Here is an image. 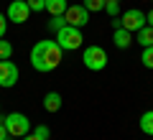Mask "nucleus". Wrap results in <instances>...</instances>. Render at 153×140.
<instances>
[{
  "label": "nucleus",
  "instance_id": "nucleus-22",
  "mask_svg": "<svg viewBox=\"0 0 153 140\" xmlns=\"http://www.w3.org/2000/svg\"><path fill=\"white\" fill-rule=\"evenodd\" d=\"M10 135H8V127H5V120L0 117V140H8Z\"/></svg>",
  "mask_w": 153,
  "mask_h": 140
},
{
  "label": "nucleus",
  "instance_id": "nucleus-1",
  "mask_svg": "<svg viewBox=\"0 0 153 140\" xmlns=\"http://www.w3.org/2000/svg\"><path fill=\"white\" fill-rule=\"evenodd\" d=\"M61 46L56 41H38L31 49V66L41 74H49L61 64Z\"/></svg>",
  "mask_w": 153,
  "mask_h": 140
},
{
  "label": "nucleus",
  "instance_id": "nucleus-9",
  "mask_svg": "<svg viewBox=\"0 0 153 140\" xmlns=\"http://www.w3.org/2000/svg\"><path fill=\"white\" fill-rule=\"evenodd\" d=\"M112 43L117 46V49H130V43H133V36H130V31H125V28H115V33H112Z\"/></svg>",
  "mask_w": 153,
  "mask_h": 140
},
{
  "label": "nucleus",
  "instance_id": "nucleus-12",
  "mask_svg": "<svg viewBox=\"0 0 153 140\" xmlns=\"http://www.w3.org/2000/svg\"><path fill=\"white\" fill-rule=\"evenodd\" d=\"M138 43H140L143 49H146V46H153V28L148 26V23L138 31Z\"/></svg>",
  "mask_w": 153,
  "mask_h": 140
},
{
  "label": "nucleus",
  "instance_id": "nucleus-8",
  "mask_svg": "<svg viewBox=\"0 0 153 140\" xmlns=\"http://www.w3.org/2000/svg\"><path fill=\"white\" fill-rule=\"evenodd\" d=\"M5 16H8V21H13V23H26L28 16H31V8H28L26 0H13L10 5H8Z\"/></svg>",
  "mask_w": 153,
  "mask_h": 140
},
{
  "label": "nucleus",
  "instance_id": "nucleus-2",
  "mask_svg": "<svg viewBox=\"0 0 153 140\" xmlns=\"http://www.w3.org/2000/svg\"><path fill=\"white\" fill-rule=\"evenodd\" d=\"M56 43L61 46V51H76V49L84 43L82 28H76V26H64V28H59V31H56Z\"/></svg>",
  "mask_w": 153,
  "mask_h": 140
},
{
  "label": "nucleus",
  "instance_id": "nucleus-23",
  "mask_svg": "<svg viewBox=\"0 0 153 140\" xmlns=\"http://www.w3.org/2000/svg\"><path fill=\"white\" fill-rule=\"evenodd\" d=\"M146 23L153 28V10H151V13H146Z\"/></svg>",
  "mask_w": 153,
  "mask_h": 140
},
{
  "label": "nucleus",
  "instance_id": "nucleus-15",
  "mask_svg": "<svg viewBox=\"0 0 153 140\" xmlns=\"http://www.w3.org/2000/svg\"><path fill=\"white\" fill-rule=\"evenodd\" d=\"M82 5L87 8L89 13H100V10H105V0H84Z\"/></svg>",
  "mask_w": 153,
  "mask_h": 140
},
{
  "label": "nucleus",
  "instance_id": "nucleus-17",
  "mask_svg": "<svg viewBox=\"0 0 153 140\" xmlns=\"http://www.w3.org/2000/svg\"><path fill=\"white\" fill-rule=\"evenodd\" d=\"M64 26H66L64 16H51V21H49V28H51V31H59V28H64Z\"/></svg>",
  "mask_w": 153,
  "mask_h": 140
},
{
  "label": "nucleus",
  "instance_id": "nucleus-10",
  "mask_svg": "<svg viewBox=\"0 0 153 140\" xmlns=\"http://www.w3.org/2000/svg\"><path fill=\"white\" fill-rule=\"evenodd\" d=\"M44 110L46 112H59L61 110V94L59 92H49L44 97Z\"/></svg>",
  "mask_w": 153,
  "mask_h": 140
},
{
  "label": "nucleus",
  "instance_id": "nucleus-13",
  "mask_svg": "<svg viewBox=\"0 0 153 140\" xmlns=\"http://www.w3.org/2000/svg\"><path fill=\"white\" fill-rule=\"evenodd\" d=\"M140 130L146 135H153V110H148V112L140 115Z\"/></svg>",
  "mask_w": 153,
  "mask_h": 140
},
{
  "label": "nucleus",
  "instance_id": "nucleus-16",
  "mask_svg": "<svg viewBox=\"0 0 153 140\" xmlns=\"http://www.w3.org/2000/svg\"><path fill=\"white\" fill-rule=\"evenodd\" d=\"M13 56V46L8 41H3V38H0V61H5V59H10Z\"/></svg>",
  "mask_w": 153,
  "mask_h": 140
},
{
  "label": "nucleus",
  "instance_id": "nucleus-7",
  "mask_svg": "<svg viewBox=\"0 0 153 140\" xmlns=\"http://www.w3.org/2000/svg\"><path fill=\"white\" fill-rule=\"evenodd\" d=\"M18 76H21V71H18V66L13 64L10 59L0 61V87H3V89H10V87H16Z\"/></svg>",
  "mask_w": 153,
  "mask_h": 140
},
{
  "label": "nucleus",
  "instance_id": "nucleus-20",
  "mask_svg": "<svg viewBox=\"0 0 153 140\" xmlns=\"http://www.w3.org/2000/svg\"><path fill=\"white\" fill-rule=\"evenodd\" d=\"M105 13H107L110 18H117V13H120V3H105Z\"/></svg>",
  "mask_w": 153,
  "mask_h": 140
},
{
  "label": "nucleus",
  "instance_id": "nucleus-3",
  "mask_svg": "<svg viewBox=\"0 0 153 140\" xmlns=\"http://www.w3.org/2000/svg\"><path fill=\"white\" fill-rule=\"evenodd\" d=\"M3 120H5V127H8V135H10V138H26V135L31 133V120L23 112H10Z\"/></svg>",
  "mask_w": 153,
  "mask_h": 140
},
{
  "label": "nucleus",
  "instance_id": "nucleus-26",
  "mask_svg": "<svg viewBox=\"0 0 153 140\" xmlns=\"http://www.w3.org/2000/svg\"><path fill=\"white\" fill-rule=\"evenodd\" d=\"M151 3H153V0H151Z\"/></svg>",
  "mask_w": 153,
  "mask_h": 140
},
{
  "label": "nucleus",
  "instance_id": "nucleus-21",
  "mask_svg": "<svg viewBox=\"0 0 153 140\" xmlns=\"http://www.w3.org/2000/svg\"><path fill=\"white\" fill-rule=\"evenodd\" d=\"M5 31H8V16H3V13H0V38L5 36Z\"/></svg>",
  "mask_w": 153,
  "mask_h": 140
},
{
  "label": "nucleus",
  "instance_id": "nucleus-5",
  "mask_svg": "<svg viewBox=\"0 0 153 140\" xmlns=\"http://www.w3.org/2000/svg\"><path fill=\"white\" fill-rule=\"evenodd\" d=\"M120 26L125 28V31H130V33H138L143 26H146V13H143V10H138V8H130V10H125V13H123Z\"/></svg>",
  "mask_w": 153,
  "mask_h": 140
},
{
  "label": "nucleus",
  "instance_id": "nucleus-25",
  "mask_svg": "<svg viewBox=\"0 0 153 140\" xmlns=\"http://www.w3.org/2000/svg\"><path fill=\"white\" fill-rule=\"evenodd\" d=\"M105 3H120V0H105Z\"/></svg>",
  "mask_w": 153,
  "mask_h": 140
},
{
  "label": "nucleus",
  "instance_id": "nucleus-6",
  "mask_svg": "<svg viewBox=\"0 0 153 140\" xmlns=\"http://www.w3.org/2000/svg\"><path fill=\"white\" fill-rule=\"evenodd\" d=\"M64 21L66 26H76V28H84L89 23V10L84 5H69L64 13Z\"/></svg>",
  "mask_w": 153,
  "mask_h": 140
},
{
  "label": "nucleus",
  "instance_id": "nucleus-4",
  "mask_svg": "<svg viewBox=\"0 0 153 140\" xmlns=\"http://www.w3.org/2000/svg\"><path fill=\"white\" fill-rule=\"evenodd\" d=\"M82 64L87 66L89 71H102L107 66V51L102 46H87L82 51Z\"/></svg>",
  "mask_w": 153,
  "mask_h": 140
},
{
  "label": "nucleus",
  "instance_id": "nucleus-18",
  "mask_svg": "<svg viewBox=\"0 0 153 140\" xmlns=\"http://www.w3.org/2000/svg\"><path fill=\"white\" fill-rule=\"evenodd\" d=\"M26 3H28V8H31V13L46 10V0H26Z\"/></svg>",
  "mask_w": 153,
  "mask_h": 140
},
{
  "label": "nucleus",
  "instance_id": "nucleus-11",
  "mask_svg": "<svg viewBox=\"0 0 153 140\" xmlns=\"http://www.w3.org/2000/svg\"><path fill=\"white\" fill-rule=\"evenodd\" d=\"M66 8H69L66 0H46V10H49L51 16H64Z\"/></svg>",
  "mask_w": 153,
  "mask_h": 140
},
{
  "label": "nucleus",
  "instance_id": "nucleus-24",
  "mask_svg": "<svg viewBox=\"0 0 153 140\" xmlns=\"http://www.w3.org/2000/svg\"><path fill=\"white\" fill-rule=\"evenodd\" d=\"M21 140H41V138H36V135H33V133H28L26 138H21Z\"/></svg>",
  "mask_w": 153,
  "mask_h": 140
},
{
  "label": "nucleus",
  "instance_id": "nucleus-14",
  "mask_svg": "<svg viewBox=\"0 0 153 140\" xmlns=\"http://www.w3.org/2000/svg\"><path fill=\"white\" fill-rule=\"evenodd\" d=\"M140 61H143V66H146V69H153V46H146V49H143Z\"/></svg>",
  "mask_w": 153,
  "mask_h": 140
},
{
  "label": "nucleus",
  "instance_id": "nucleus-19",
  "mask_svg": "<svg viewBox=\"0 0 153 140\" xmlns=\"http://www.w3.org/2000/svg\"><path fill=\"white\" fill-rule=\"evenodd\" d=\"M33 135H36V138H41V140H49V138H51V130L46 127V125H36Z\"/></svg>",
  "mask_w": 153,
  "mask_h": 140
}]
</instances>
